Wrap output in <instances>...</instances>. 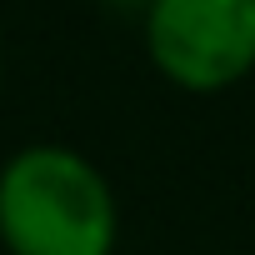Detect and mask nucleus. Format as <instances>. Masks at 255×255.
<instances>
[{
  "label": "nucleus",
  "instance_id": "f03ea898",
  "mask_svg": "<svg viewBox=\"0 0 255 255\" xmlns=\"http://www.w3.org/2000/svg\"><path fill=\"white\" fill-rule=\"evenodd\" d=\"M145 40L170 80L230 85L255 65V0H150Z\"/></svg>",
  "mask_w": 255,
  "mask_h": 255
},
{
  "label": "nucleus",
  "instance_id": "f257e3e1",
  "mask_svg": "<svg viewBox=\"0 0 255 255\" xmlns=\"http://www.w3.org/2000/svg\"><path fill=\"white\" fill-rule=\"evenodd\" d=\"M0 240L10 255H110L115 200L105 175L65 145L10 155L0 170Z\"/></svg>",
  "mask_w": 255,
  "mask_h": 255
}]
</instances>
